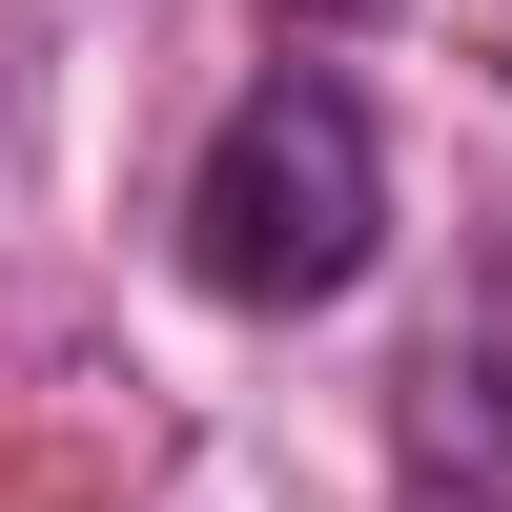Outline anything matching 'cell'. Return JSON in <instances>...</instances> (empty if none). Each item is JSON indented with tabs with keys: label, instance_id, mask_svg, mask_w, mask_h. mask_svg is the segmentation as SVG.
Wrapping results in <instances>:
<instances>
[{
	"label": "cell",
	"instance_id": "7a4b0ae2",
	"mask_svg": "<svg viewBox=\"0 0 512 512\" xmlns=\"http://www.w3.org/2000/svg\"><path fill=\"white\" fill-rule=\"evenodd\" d=\"M287 21H390V0H287Z\"/></svg>",
	"mask_w": 512,
	"mask_h": 512
},
{
	"label": "cell",
	"instance_id": "6da1fadb",
	"mask_svg": "<svg viewBox=\"0 0 512 512\" xmlns=\"http://www.w3.org/2000/svg\"><path fill=\"white\" fill-rule=\"evenodd\" d=\"M369 246H390V144H369V103L328 62H267L226 123H205V164H185V267H205V308H349L369 287Z\"/></svg>",
	"mask_w": 512,
	"mask_h": 512
}]
</instances>
